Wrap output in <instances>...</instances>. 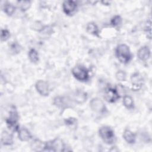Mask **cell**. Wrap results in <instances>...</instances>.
Segmentation results:
<instances>
[{
	"instance_id": "1",
	"label": "cell",
	"mask_w": 152,
	"mask_h": 152,
	"mask_svg": "<svg viewBox=\"0 0 152 152\" xmlns=\"http://www.w3.org/2000/svg\"><path fill=\"white\" fill-rule=\"evenodd\" d=\"M115 53L118 60L122 64L128 63L132 58L129 47L125 44L119 45L116 49Z\"/></svg>"
},
{
	"instance_id": "2",
	"label": "cell",
	"mask_w": 152,
	"mask_h": 152,
	"mask_svg": "<svg viewBox=\"0 0 152 152\" xmlns=\"http://www.w3.org/2000/svg\"><path fill=\"white\" fill-rule=\"evenodd\" d=\"M65 145L59 138L49 141L45 144L43 151H65Z\"/></svg>"
},
{
	"instance_id": "3",
	"label": "cell",
	"mask_w": 152,
	"mask_h": 152,
	"mask_svg": "<svg viewBox=\"0 0 152 152\" xmlns=\"http://www.w3.org/2000/svg\"><path fill=\"white\" fill-rule=\"evenodd\" d=\"M99 134L103 141L107 144H112L115 141V134L113 131L107 126H103L100 128Z\"/></svg>"
},
{
	"instance_id": "4",
	"label": "cell",
	"mask_w": 152,
	"mask_h": 152,
	"mask_svg": "<svg viewBox=\"0 0 152 152\" xmlns=\"http://www.w3.org/2000/svg\"><path fill=\"white\" fill-rule=\"evenodd\" d=\"M18 115L15 107L11 109L8 117L6 119V123L9 128L12 131H17L19 130V125L18 124Z\"/></svg>"
},
{
	"instance_id": "5",
	"label": "cell",
	"mask_w": 152,
	"mask_h": 152,
	"mask_svg": "<svg viewBox=\"0 0 152 152\" xmlns=\"http://www.w3.org/2000/svg\"><path fill=\"white\" fill-rule=\"evenodd\" d=\"M71 72L73 76L79 81H86L89 78L88 71L83 66L77 65L72 68Z\"/></svg>"
},
{
	"instance_id": "6",
	"label": "cell",
	"mask_w": 152,
	"mask_h": 152,
	"mask_svg": "<svg viewBox=\"0 0 152 152\" xmlns=\"http://www.w3.org/2000/svg\"><path fill=\"white\" fill-rule=\"evenodd\" d=\"M91 109L96 112L103 113L106 111V107L104 103L99 98H93L90 102Z\"/></svg>"
},
{
	"instance_id": "7",
	"label": "cell",
	"mask_w": 152,
	"mask_h": 152,
	"mask_svg": "<svg viewBox=\"0 0 152 152\" xmlns=\"http://www.w3.org/2000/svg\"><path fill=\"white\" fill-rule=\"evenodd\" d=\"M104 99L106 100L110 103L115 102L119 99L120 96L118 90L113 88H107L104 92Z\"/></svg>"
},
{
	"instance_id": "8",
	"label": "cell",
	"mask_w": 152,
	"mask_h": 152,
	"mask_svg": "<svg viewBox=\"0 0 152 152\" xmlns=\"http://www.w3.org/2000/svg\"><path fill=\"white\" fill-rule=\"evenodd\" d=\"M37 91L40 94L43 96H47L49 94V86L47 82L43 80H39L37 81L35 85Z\"/></svg>"
},
{
	"instance_id": "9",
	"label": "cell",
	"mask_w": 152,
	"mask_h": 152,
	"mask_svg": "<svg viewBox=\"0 0 152 152\" xmlns=\"http://www.w3.org/2000/svg\"><path fill=\"white\" fill-rule=\"evenodd\" d=\"M77 7V3L74 1H65L63 2L62 8L64 12L67 15L72 14Z\"/></svg>"
},
{
	"instance_id": "10",
	"label": "cell",
	"mask_w": 152,
	"mask_h": 152,
	"mask_svg": "<svg viewBox=\"0 0 152 152\" xmlns=\"http://www.w3.org/2000/svg\"><path fill=\"white\" fill-rule=\"evenodd\" d=\"M53 104L58 107L62 109H65L71 106L69 100L67 97L61 96H57L55 97L53 99Z\"/></svg>"
},
{
	"instance_id": "11",
	"label": "cell",
	"mask_w": 152,
	"mask_h": 152,
	"mask_svg": "<svg viewBox=\"0 0 152 152\" xmlns=\"http://www.w3.org/2000/svg\"><path fill=\"white\" fill-rule=\"evenodd\" d=\"M131 80L132 84V90L134 91H137L140 90L142 86V78L140 75V74L136 72L132 75Z\"/></svg>"
},
{
	"instance_id": "12",
	"label": "cell",
	"mask_w": 152,
	"mask_h": 152,
	"mask_svg": "<svg viewBox=\"0 0 152 152\" xmlns=\"http://www.w3.org/2000/svg\"><path fill=\"white\" fill-rule=\"evenodd\" d=\"M137 56L138 58L143 61H147L150 56V50L147 46L141 47L138 51Z\"/></svg>"
},
{
	"instance_id": "13",
	"label": "cell",
	"mask_w": 152,
	"mask_h": 152,
	"mask_svg": "<svg viewBox=\"0 0 152 152\" xmlns=\"http://www.w3.org/2000/svg\"><path fill=\"white\" fill-rule=\"evenodd\" d=\"M1 142L4 145H10L13 143L12 135L6 131H4L1 134Z\"/></svg>"
},
{
	"instance_id": "14",
	"label": "cell",
	"mask_w": 152,
	"mask_h": 152,
	"mask_svg": "<svg viewBox=\"0 0 152 152\" xmlns=\"http://www.w3.org/2000/svg\"><path fill=\"white\" fill-rule=\"evenodd\" d=\"M87 98V94L83 91H77L74 93V97H73L74 100L79 104H81L84 103L86 100Z\"/></svg>"
},
{
	"instance_id": "15",
	"label": "cell",
	"mask_w": 152,
	"mask_h": 152,
	"mask_svg": "<svg viewBox=\"0 0 152 152\" xmlns=\"http://www.w3.org/2000/svg\"><path fill=\"white\" fill-rule=\"evenodd\" d=\"M123 137L124 140L128 144H134L135 142L136 135L135 134L129 129H125L123 134Z\"/></svg>"
},
{
	"instance_id": "16",
	"label": "cell",
	"mask_w": 152,
	"mask_h": 152,
	"mask_svg": "<svg viewBox=\"0 0 152 152\" xmlns=\"http://www.w3.org/2000/svg\"><path fill=\"white\" fill-rule=\"evenodd\" d=\"M18 136V138L22 141H27L31 138L30 132L24 128L19 129Z\"/></svg>"
},
{
	"instance_id": "17",
	"label": "cell",
	"mask_w": 152,
	"mask_h": 152,
	"mask_svg": "<svg viewBox=\"0 0 152 152\" xmlns=\"http://www.w3.org/2000/svg\"><path fill=\"white\" fill-rule=\"evenodd\" d=\"M86 29H87V31L89 33L93 34L94 36H99V30L98 27L96 26V24H94V23H88L87 25V27H86Z\"/></svg>"
},
{
	"instance_id": "18",
	"label": "cell",
	"mask_w": 152,
	"mask_h": 152,
	"mask_svg": "<svg viewBox=\"0 0 152 152\" xmlns=\"http://www.w3.org/2000/svg\"><path fill=\"white\" fill-rule=\"evenodd\" d=\"M123 103L128 109H132L134 107V100L129 96H124L123 98Z\"/></svg>"
},
{
	"instance_id": "19",
	"label": "cell",
	"mask_w": 152,
	"mask_h": 152,
	"mask_svg": "<svg viewBox=\"0 0 152 152\" xmlns=\"http://www.w3.org/2000/svg\"><path fill=\"white\" fill-rule=\"evenodd\" d=\"M15 7L11 4V3L7 2L4 5V11L8 15H11L15 11Z\"/></svg>"
},
{
	"instance_id": "20",
	"label": "cell",
	"mask_w": 152,
	"mask_h": 152,
	"mask_svg": "<svg viewBox=\"0 0 152 152\" xmlns=\"http://www.w3.org/2000/svg\"><path fill=\"white\" fill-rule=\"evenodd\" d=\"M28 58L31 62L36 63L39 61V54L35 49H31L28 52Z\"/></svg>"
},
{
	"instance_id": "21",
	"label": "cell",
	"mask_w": 152,
	"mask_h": 152,
	"mask_svg": "<svg viewBox=\"0 0 152 152\" xmlns=\"http://www.w3.org/2000/svg\"><path fill=\"white\" fill-rule=\"evenodd\" d=\"M18 7L22 11H26L30 6V2L28 1H19L17 2Z\"/></svg>"
},
{
	"instance_id": "22",
	"label": "cell",
	"mask_w": 152,
	"mask_h": 152,
	"mask_svg": "<svg viewBox=\"0 0 152 152\" xmlns=\"http://www.w3.org/2000/svg\"><path fill=\"white\" fill-rule=\"evenodd\" d=\"M42 143L38 140H35L31 145V148H33V150L34 151H43V148L42 147Z\"/></svg>"
},
{
	"instance_id": "23",
	"label": "cell",
	"mask_w": 152,
	"mask_h": 152,
	"mask_svg": "<svg viewBox=\"0 0 152 152\" xmlns=\"http://www.w3.org/2000/svg\"><path fill=\"white\" fill-rule=\"evenodd\" d=\"M115 77L116 78L119 80V81H125L126 80V73L123 71H118L116 74H115Z\"/></svg>"
},
{
	"instance_id": "24",
	"label": "cell",
	"mask_w": 152,
	"mask_h": 152,
	"mask_svg": "<svg viewBox=\"0 0 152 152\" xmlns=\"http://www.w3.org/2000/svg\"><path fill=\"white\" fill-rule=\"evenodd\" d=\"M122 23V18L119 15H115L111 20L110 23L113 26H118L120 25Z\"/></svg>"
},
{
	"instance_id": "25",
	"label": "cell",
	"mask_w": 152,
	"mask_h": 152,
	"mask_svg": "<svg viewBox=\"0 0 152 152\" xmlns=\"http://www.w3.org/2000/svg\"><path fill=\"white\" fill-rule=\"evenodd\" d=\"M10 36V31L6 29H2L1 33V41H6Z\"/></svg>"
},
{
	"instance_id": "26",
	"label": "cell",
	"mask_w": 152,
	"mask_h": 152,
	"mask_svg": "<svg viewBox=\"0 0 152 152\" xmlns=\"http://www.w3.org/2000/svg\"><path fill=\"white\" fill-rule=\"evenodd\" d=\"M151 20L150 19H148L147 21V24H146V27H145V30L147 32V37L148 39H151Z\"/></svg>"
},
{
	"instance_id": "27",
	"label": "cell",
	"mask_w": 152,
	"mask_h": 152,
	"mask_svg": "<svg viewBox=\"0 0 152 152\" xmlns=\"http://www.w3.org/2000/svg\"><path fill=\"white\" fill-rule=\"evenodd\" d=\"M33 29L39 31H41L44 29V27L39 21H36L33 24Z\"/></svg>"
},
{
	"instance_id": "28",
	"label": "cell",
	"mask_w": 152,
	"mask_h": 152,
	"mask_svg": "<svg viewBox=\"0 0 152 152\" xmlns=\"http://www.w3.org/2000/svg\"><path fill=\"white\" fill-rule=\"evenodd\" d=\"M20 46L17 44V43H13L12 45H11V49L12 50V51L14 52H17V53H18L20 51V48H19Z\"/></svg>"
},
{
	"instance_id": "29",
	"label": "cell",
	"mask_w": 152,
	"mask_h": 152,
	"mask_svg": "<svg viewBox=\"0 0 152 152\" xmlns=\"http://www.w3.org/2000/svg\"><path fill=\"white\" fill-rule=\"evenodd\" d=\"M75 121H76V119L75 118H67L65 120V124L66 125H72V124H74Z\"/></svg>"
}]
</instances>
